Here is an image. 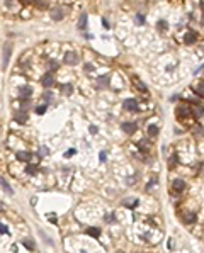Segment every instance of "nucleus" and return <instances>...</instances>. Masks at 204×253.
I'll return each instance as SVG.
<instances>
[{
    "instance_id": "obj_33",
    "label": "nucleus",
    "mask_w": 204,
    "mask_h": 253,
    "mask_svg": "<svg viewBox=\"0 0 204 253\" xmlns=\"http://www.w3.org/2000/svg\"><path fill=\"white\" fill-rule=\"evenodd\" d=\"M102 24H104V27H109V22L106 19H102Z\"/></svg>"
},
{
    "instance_id": "obj_23",
    "label": "nucleus",
    "mask_w": 204,
    "mask_h": 253,
    "mask_svg": "<svg viewBox=\"0 0 204 253\" xmlns=\"http://www.w3.org/2000/svg\"><path fill=\"white\" fill-rule=\"evenodd\" d=\"M39 153H41V156H46L48 153H49V150H48L46 146H41V150H39Z\"/></svg>"
},
{
    "instance_id": "obj_19",
    "label": "nucleus",
    "mask_w": 204,
    "mask_h": 253,
    "mask_svg": "<svg viewBox=\"0 0 204 253\" xmlns=\"http://www.w3.org/2000/svg\"><path fill=\"white\" fill-rule=\"evenodd\" d=\"M72 85H63V87H61V92H63V94H65V95H70V94H72Z\"/></svg>"
},
{
    "instance_id": "obj_20",
    "label": "nucleus",
    "mask_w": 204,
    "mask_h": 253,
    "mask_svg": "<svg viewBox=\"0 0 204 253\" xmlns=\"http://www.w3.org/2000/svg\"><path fill=\"white\" fill-rule=\"evenodd\" d=\"M26 172L29 173V175H34V173L38 172V167H36V165H29V167L26 168Z\"/></svg>"
},
{
    "instance_id": "obj_17",
    "label": "nucleus",
    "mask_w": 204,
    "mask_h": 253,
    "mask_svg": "<svg viewBox=\"0 0 204 253\" xmlns=\"http://www.w3.org/2000/svg\"><path fill=\"white\" fill-rule=\"evenodd\" d=\"M85 24H87V15L82 14L80 15V21H78V29H85Z\"/></svg>"
},
{
    "instance_id": "obj_14",
    "label": "nucleus",
    "mask_w": 204,
    "mask_h": 253,
    "mask_svg": "<svg viewBox=\"0 0 204 253\" xmlns=\"http://www.w3.org/2000/svg\"><path fill=\"white\" fill-rule=\"evenodd\" d=\"M87 234L92 236V238H99V236H101V229H99V228H88Z\"/></svg>"
},
{
    "instance_id": "obj_1",
    "label": "nucleus",
    "mask_w": 204,
    "mask_h": 253,
    "mask_svg": "<svg viewBox=\"0 0 204 253\" xmlns=\"http://www.w3.org/2000/svg\"><path fill=\"white\" fill-rule=\"evenodd\" d=\"M122 105H124L126 110H131V112H136V110H138V102H136L135 99H126Z\"/></svg>"
},
{
    "instance_id": "obj_11",
    "label": "nucleus",
    "mask_w": 204,
    "mask_h": 253,
    "mask_svg": "<svg viewBox=\"0 0 204 253\" xmlns=\"http://www.w3.org/2000/svg\"><path fill=\"white\" fill-rule=\"evenodd\" d=\"M31 94H33V89H31V87H27V85L20 87V99H27Z\"/></svg>"
},
{
    "instance_id": "obj_13",
    "label": "nucleus",
    "mask_w": 204,
    "mask_h": 253,
    "mask_svg": "<svg viewBox=\"0 0 204 253\" xmlns=\"http://www.w3.org/2000/svg\"><path fill=\"white\" fill-rule=\"evenodd\" d=\"M17 160H19V161H29V160H31V153L19 151V153H17Z\"/></svg>"
},
{
    "instance_id": "obj_34",
    "label": "nucleus",
    "mask_w": 204,
    "mask_h": 253,
    "mask_svg": "<svg viewBox=\"0 0 204 253\" xmlns=\"http://www.w3.org/2000/svg\"><path fill=\"white\" fill-rule=\"evenodd\" d=\"M107 221L109 223H114V216H107Z\"/></svg>"
},
{
    "instance_id": "obj_21",
    "label": "nucleus",
    "mask_w": 204,
    "mask_h": 253,
    "mask_svg": "<svg viewBox=\"0 0 204 253\" xmlns=\"http://www.w3.org/2000/svg\"><path fill=\"white\" fill-rule=\"evenodd\" d=\"M2 187H4V190H5V192H9L10 195L14 194V192H12V189H10V187H9V184L5 182V178H2Z\"/></svg>"
},
{
    "instance_id": "obj_36",
    "label": "nucleus",
    "mask_w": 204,
    "mask_h": 253,
    "mask_svg": "<svg viewBox=\"0 0 204 253\" xmlns=\"http://www.w3.org/2000/svg\"><path fill=\"white\" fill-rule=\"evenodd\" d=\"M203 12H204V4H203Z\"/></svg>"
},
{
    "instance_id": "obj_9",
    "label": "nucleus",
    "mask_w": 204,
    "mask_h": 253,
    "mask_svg": "<svg viewBox=\"0 0 204 253\" xmlns=\"http://www.w3.org/2000/svg\"><path fill=\"white\" fill-rule=\"evenodd\" d=\"M51 17H53L54 21H61V17H63V10L60 7H54L51 10Z\"/></svg>"
},
{
    "instance_id": "obj_22",
    "label": "nucleus",
    "mask_w": 204,
    "mask_h": 253,
    "mask_svg": "<svg viewBox=\"0 0 204 253\" xmlns=\"http://www.w3.org/2000/svg\"><path fill=\"white\" fill-rule=\"evenodd\" d=\"M156 27H158V29H160V31L163 32V31L167 29V22H165V21H160L158 24H156Z\"/></svg>"
},
{
    "instance_id": "obj_15",
    "label": "nucleus",
    "mask_w": 204,
    "mask_h": 253,
    "mask_svg": "<svg viewBox=\"0 0 204 253\" xmlns=\"http://www.w3.org/2000/svg\"><path fill=\"white\" fill-rule=\"evenodd\" d=\"M177 114H179V116H189V114H190V109L187 107V105H180V107L177 109Z\"/></svg>"
},
{
    "instance_id": "obj_31",
    "label": "nucleus",
    "mask_w": 204,
    "mask_h": 253,
    "mask_svg": "<svg viewBox=\"0 0 204 253\" xmlns=\"http://www.w3.org/2000/svg\"><path fill=\"white\" fill-rule=\"evenodd\" d=\"M85 70H87V71H92V70H94V65H85Z\"/></svg>"
},
{
    "instance_id": "obj_7",
    "label": "nucleus",
    "mask_w": 204,
    "mask_h": 253,
    "mask_svg": "<svg viewBox=\"0 0 204 253\" xmlns=\"http://www.w3.org/2000/svg\"><path fill=\"white\" fill-rule=\"evenodd\" d=\"M41 83H43V87H51L54 83V80H53V76L49 75V73H46V75L41 78Z\"/></svg>"
},
{
    "instance_id": "obj_5",
    "label": "nucleus",
    "mask_w": 204,
    "mask_h": 253,
    "mask_svg": "<svg viewBox=\"0 0 204 253\" xmlns=\"http://www.w3.org/2000/svg\"><path fill=\"white\" fill-rule=\"evenodd\" d=\"M122 131H124L126 134H133L136 131V124L135 123H124L122 124Z\"/></svg>"
},
{
    "instance_id": "obj_29",
    "label": "nucleus",
    "mask_w": 204,
    "mask_h": 253,
    "mask_svg": "<svg viewBox=\"0 0 204 253\" xmlns=\"http://www.w3.org/2000/svg\"><path fill=\"white\" fill-rule=\"evenodd\" d=\"M24 245H26L27 248H29V250H33V248H34V246H33V243H31V241H27V239L24 241Z\"/></svg>"
},
{
    "instance_id": "obj_35",
    "label": "nucleus",
    "mask_w": 204,
    "mask_h": 253,
    "mask_svg": "<svg viewBox=\"0 0 204 253\" xmlns=\"http://www.w3.org/2000/svg\"><path fill=\"white\" fill-rule=\"evenodd\" d=\"M22 2H26V4H31V2H34V0H22Z\"/></svg>"
},
{
    "instance_id": "obj_27",
    "label": "nucleus",
    "mask_w": 204,
    "mask_h": 253,
    "mask_svg": "<svg viewBox=\"0 0 204 253\" xmlns=\"http://www.w3.org/2000/svg\"><path fill=\"white\" fill-rule=\"evenodd\" d=\"M0 233H2V234H9V229H7L4 224H2V226H0Z\"/></svg>"
},
{
    "instance_id": "obj_4",
    "label": "nucleus",
    "mask_w": 204,
    "mask_h": 253,
    "mask_svg": "<svg viewBox=\"0 0 204 253\" xmlns=\"http://www.w3.org/2000/svg\"><path fill=\"white\" fill-rule=\"evenodd\" d=\"M172 189H174L175 192H182L184 189H185V184H184V180H180V178L174 180V182H172Z\"/></svg>"
},
{
    "instance_id": "obj_8",
    "label": "nucleus",
    "mask_w": 204,
    "mask_h": 253,
    "mask_svg": "<svg viewBox=\"0 0 204 253\" xmlns=\"http://www.w3.org/2000/svg\"><path fill=\"white\" fill-rule=\"evenodd\" d=\"M9 56H10V46H9V44H5V46H4V61H2V68H5V66H7Z\"/></svg>"
},
{
    "instance_id": "obj_16",
    "label": "nucleus",
    "mask_w": 204,
    "mask_h": 253,
    "mask_svg": "<svg viewBox=\"0 0 204 253\" xmlns=\"http://www.w3.org/2000/svg\"><path fill=\"white\" fill-rule=\"evenodd\" d=\"M15 121H17V123H26L27 121L26 112H17V114H15Z\"/></svg>"
},
{
    "instance_id": "obj_28",
    "label": "nucleus",
    "mask_w": 204,
    "mask_h": 253,
    "mask_svg": "<svg viewBox=\"0 0 204 253\" xmlns=\"http://www.w3.org/2000/svg\"><path fill=\"white\" fill-rule=\"evenodd\" d=\"M73 155H75V150H68L67 153H65V156H67V158H70V156H73Z\"/></svg>"
},
{
    "instance_id": "obj_25",
    "label": "nucleus",
    "mask_w": 204,
    "mask_h": 253,
    "mask_svg": "<svg viewBox=\"0 0 204 253\" xmlns=\"http://www.w3.org/2000/svg\"><path fill=\"white\" fill-rule=\"evenodd\" d=\"M44 110H46V105H39V107L36 109V112H38V114H44Z\"/></svg>"
},
{
    "instance_id": "obj_24",
    "label": "nucleus",
    "mask_w": 204,
    "mask_h": 253,
    "mask_svg": "<svg viewBox=\"0 0 204 253\" xmlns=\"http://www.w3.org/2000/svg\"><path fill=\"white\" fill-rule=\"evenodd\" d=\"M136 24H145V17H143L141 14L136 15Z\"/></svg>"
},
{
    "instance_id": "obj_6",
    "label": "nucleus",
    "mask_w": 204,
    "mask_h": 253,
    "mask_svg": "<svg viewBox=\"0 0 204 253\" xmlns=\"http://www.w3.org/2000/svg\"><path fill=\"white\" fill-rule=\"evenodd\" d=\"M197 216L194 212H184V223H187V224H192V223H196Z\"/></svg>"
},
{
    "instance_id": "obj_10",
    "label": "nucleus",
    "mask_w": 204,
    "mask_h": 253,
    "mask_svg": "<svg viewBox=\"0 0 204 253\" xmlns=\"http://www.w3.org/2000/svg\"><path fill=\"white\" fill-rule=\"evenodd\" d=\"M196 41V32H185V36H184V43L185 44H192V43Z\"/></svg>"
},
{
    "instance_id": "obj_18",
    "label": "nucleus",
    "mask_w": 204,
    "mask_h": 253,
    "mask_svg": "<svg viewBox=\"0 0 204 253\" xmlns=\"http://www.w3.org/2000/svg\"><path fill=\"white\" fill-rule=\"evenodd\" d=\"M148 134H150V136H156V134H158V126L151 124V126L148 128Z\"/></svg>"
},
{
    "instance_id": "obj_12",
    "label": "nucleus",
    "mask_w": 204,
    "mask_h": 253,
    "mask_svg": "<svg viewBox=\"0 0 204 253\" xmlns=\"http://www.w3.org/2000/svg\"><path fill=\"white\" fill-rule=\"evenodd\" d=\"M192 90L196 92L197 95H204V82H197L194 87H192Z\"/></svg>"
},
{
    "instance_id": "obj_30",
    "label": "nucleus",
    "mask_w": 204,
    "mask_h": 253,
    "mask_svg": "<svg viewBox=\"0 0 204 253\" xmlns=\"http://www.w3.org/2000/svg\"><path fill=\"white\" fill-rule=\"evenodd\" d=\"M48 218H49V221H51V223H56V216H54V214H49Z\"/></svg>"
},
{
    "instance_id": "obj_3",
    "label": "nucleus",
    "mask_w": 204,
    "mask_h": 253,
    "mask_svg": "<svg viewBox=\"0 0 204 253\" xmlns=\"http://www.w3.org/2000/svg\"><path fill=\"white\" fill-rule=\"evenodd\" d=\"M131 80H133V85H135V87L140 90V92H145V94H146V85H145V83H143L141 80L138 78V76H133Z\"/></svg>"
},
{
    "instance_id": "obj_32",
    "label": "nucleus",
    "mask_w": 204,
    "mask_h": 253,
    "mask_svg": "<svg viewBox=\"0 0 204 253\" xmlns=\"http://www.w3.org/2000/svg\"><path fill=\"white\" fill-rule=\"evenodd\" d=\"M90 133H92V134H95V133H97V128H95V126H90Z\"/></svg>"
},
{
    "instance_id": "obj_2",
    "label": "nucleus",
    "mask_w": 204,
    "mask_h": 253,
    "mask_svg": "<svg viewBox=\"0 0 204 253\" xmlns=\"http://www.w3.org/2000/svg\"><path fill=\"white\" fill-rule=\"evenodd\" d=\"M63 61L67 63V65H77V63H78V55L68 51L67 55H65V60H63Z\"/></svg>"
},
{
    "instance_id": "obj_26",
    "label": "nucleus",
    "mask_w": 204,
    "mask_h": 253,
    "mask_svg": "<svg viewBox=\"0 0 204 253\" xmlns=\"http://www.w3.org/2000/svg\"><path fill=\"white\" fill-rule=\"evenodd\" d=\"M106 155H107V153H106V151H101V155H99V160H101V161H106Z\"/></svg>"
}]
</instances>
